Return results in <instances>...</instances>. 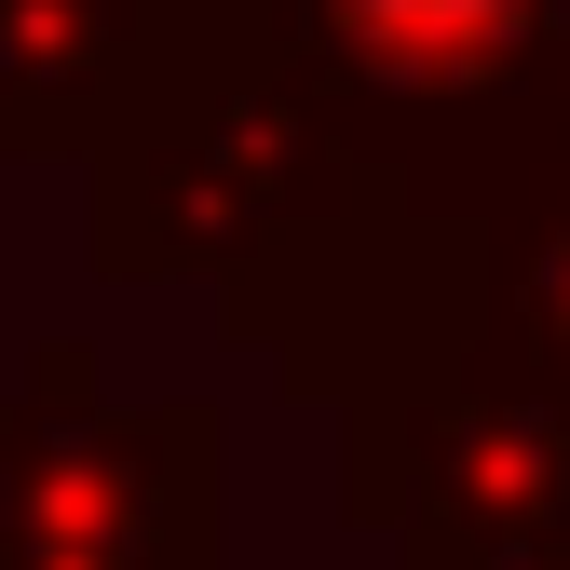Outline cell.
Wrapping results in <instances>:
<instances>
[{
    "instance_id": "obj_1",
    "label": "cell",
    "mask_w": 570,
    "mask_h": 570,
    "mask_svg": "<svg viewBox=\"0 0 570 570\" xmlns=\"http://www.w3.org/2000/svg\"><path fill=\"white\" fill-rule=\"evenodd\" d=\"M353 218H381L353 136L272 68L232 0H190L96 150V272H204L245 299L272 272H313Z\"/></svg>"
},
{
    "instance_id": "obj_2",
    "label": "cell",
    "mask_w": 570,
    "mask_h": 570,
    "mask_svg": "<svg viewBox=\"0 0 570 570\" xmlns=\"http://www.w3.org/2000/svg\"><path fill=\"white\" fill-rule=\"evenodd\" d=\"M0 570H218V407H109L41 340L0 394Z\"/></svg>"
},
{
    "instance_id": "obj_3",
    "label": "cell",
    "mask_w": 570,
    "mask_h": 570,
    "mask_svg": "<svg viewBox=\"0 0 570 570\" xmlns=\"http://www.w3.org/2000/svg\"><path fill=\"white\" fill-rule=\"evenodd\" d=\"M353 517L394 530L407 570H557L570 557V407L489 353L353 394Z\"/></svg>"
},
{
    "instance_id": "obj_4",
    "label": "cell",
    "mask_w": 570,
    "mask_h": 570,
    "mask_svg": "<svg viewBox=\"0 0 570 570\" xmlns=\"http://www.w3.org/2000/svg\"><path fill=\"white\" fill-rule=\"evenodd\" d=\"M272 41V68L299 82L340 136L353 122H421L530 82L570 41V0H232Z\"/></svg>"
},
{
    "instance_id": "obj_5",
    "label": "cell",
    "mask_w": 570,
    "mask_h": 570,
    "mask_svg": "<svg viewBox=\"0 0 570 570\" xmlns=\"http://www.w3.org/2000/svg\"><path fill=\"white\" fill-rule=\"evenodd\" d=\"M177 14L190 0H0V164H41V150L96 164L150 55L177 41Z\"/></svg>"
},
{
    "instance_id": "obj_6",
    "label": "cell",
    "mask_w": 570,
    "mask_h": 570,
    "mask_svg": "<svg viewBox=\"0 0 570 570\" xmlns=\"http://www.w3.org/2000/svg\"><path fill=\"white\" fill-rule=\"evenodd\" d=\"M489 340L530 394L570 407V218H543L517 258H489Z\"/></svg>"
}]
</instances>
